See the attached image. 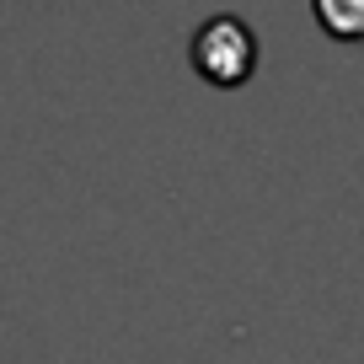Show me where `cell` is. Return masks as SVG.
I'll return each mask as SVG.
<instances>
[{
  "label": "cell",
  "mask_w": 364,
  "mask_h": 364,
  "mask_svg": "<svg viewBox=\"0 0 364 364\" xmlns=\"http://www.w3.org/2000/svg\"><path fill=\"white\" fill-rule=\"evenodd\" d=\"M316 11H321V22H327L338 38H353V43L364 38V0H353V6H343V0H321Z\"/></svg>",
  "instance_id": "2"
},
{
  "label": "cell",
  "mask_w": 364,
  "mask_h": 364,
  "mask_svg": "<svg viewBox=\"0 0 364 364\" xmlns=\"http://www.w3.org/2000/svg\"><path fill=\"white\" fill-rule=\"evenodd\" d=\"M193 65L215 86H241L252 75V65H257V38H252V27L241 16L220 11L193 33Z\"/></svg>",
  "instance_id": "1"
}]
</instances>
